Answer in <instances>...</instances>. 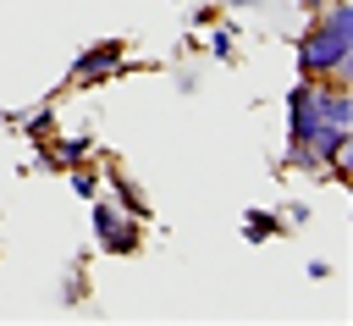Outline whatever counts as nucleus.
<instances>
[{"instance_id": "nucleus-2", "label": "nucleus", "mask_w": 353, "mask_h": 326, "mask_svg": "<svg viewBox=\"0 0 353 326\" xmlns=\"http://www.w3.org/2000/svg\"><path fill=\"white\" fill-rule=\"evenodd\" d=\"M88 227H94V243H99L105 254H138V249H143V227H149V221H138V215L116 210V199L99 188V193L88 199Z\"/></svg>"}, {"instance_id": "nucleus-4", "label": "nucleus", "mask_w": 353, "mask_h": 326, "mask_svg": "<svg viewBox=\"0 0 353 326\" xmlns=\"http://www.w3.org/2000/svg\"><path fill=\"white\" fill-rule=\"evenodd\" d=\"M320 99H314V77H298L287 88V144H309L314 127H320Z\"/></svg>"}, {"instance_id": "nucleus-12", "label": "nucleus", "mask_w": 353, "mask_h": 326, "mask_svg": "<svg viewBox=\"0 0 353 326\" xmlns=\"http://www.w3.org/2000/svg\"><path fill=\"white\" fill-rule=\"evenodd\" d=\"M199 83H204V77H199L193 66H176V72H171V88H176V94H199Z\"/></svg>"}, {"instance_id": "nucleus-10", "label": "nucleus", "mask_w": 353, "mask_h": 326, "mask_svg": "<svg viewBox=\"0 0 353 326\" xmlns=\"http://www.w3.org/2000/svg\"><path fill=\"white\" fill-rule=\"evenodd\" d=\"M193 11H188V28H210V22H221V6L215 0H188Z\"/></svg>"}, {"instance_id": "nucleus-13", "label": "nucleus", "mask_w": 353, "mask_h": 326, "mask_svg": "<svg viewBox=\"0 0 353 326\" xmlns=\"http://www.w3.org/2000/svg\"><path fill=\"white\" fill-rule=\"evenodd\" d=\"M303 276H309V282H331V260H325V254L303 260Z\"/></svg>"}, {"instance_id": "nucleus-5", "label": "nucleus", "mask_w": 353, "mask_h": 326, "mask_svg": "<svg viewBox=\"0 0 353 326\" xmlns=\"http://www.w3.org/2000/svg\"><path fill=\"white\" fill-rule=\"evenodd\" d=\"M99 188L116 199V210H127V215H138V221H149V188L121 166V160H105V171H99Z\"/></svg>"}, {"instance_id": "nucleus-11", "label": "nucleus", "mask_w": 353, "mask_h": 326, "mask_svg": "<svg viewBox=\"0 0 353 326\" xmlns=\"http://www.w3.org/2000/svg\"><path fill=\"white\" fill-rule=\"evenodd\" d=\"M309 215H314V204H309V199H287V204H281V221H287V227H303Z\"/></svg>"}, {"instance_id": "nucleus-1", "label": "nucleus", "mask_w": 353, "mask_h": 326, "mask_svg": "<svg viewBox=\"0 0 353 326\" xmlns=\"http://www.w3.org/2000/svg\"><path fill=\"white\" fill-rule=\"evenodd\" d=\"M292 55H298V77H347V66H353V0H331L325 11L303 17Z\"/></svg>"}, {"instance_id": "nucleus-3", "label": "nucleus", "mask_w": 353, "mask_h": 326, "mask_svg": "<svg viewBox=\"0 0 353 326\" xmlns=\"http://www.w3.org/2000/svg\"><path fill=\"white\" fill-rule=\"evenodd\" d=\"M116 72H132V55H127V44H121V39H94V44H83V50L72 55V66H66V83L88 88V83H105V77H116Z\"/></svg>"}, {"instance_id": "nucleus-14", "label": "nucleus", "mask_w": 353, "mask_h": 326, "mask_svg": "<svg viewBox=\"0 0 353 326\" xmlns=\"http://www.w3.org/2000/svg\"><path fill=\"white\" fill-rule=\"evenodd\" d=\"M325 6H331V0H298V11H303V17H314V11H325Z\"/></svg>"}, {"instance_id": "nucleus-9", "label": "nucleus", "mask_w": 353, "mask_h": 326, "mask_svg": "<svg viewBox=\"0 0 353 326\" xmlns=\"http://www.w3.org/2000/svg\"><path fill=\"white\" fill-rule=\"evenodd\" d=\"M61 177L72 182V193H77V199H94V193H99V171H94L88 160H83V166H66Z\"/></svg>"}, {"instance_id": "nucleus-8", "label": "nucleus", "mask_w": 353, "mask_h": 326, "mask_svg": "<svg viewBox=\"0 0 353 326\" xmlns=\"http://www.w3.org/2000/svg\"><path fill=\"white\" fill-rule=\"evenodd\" d=\"M61 304H88V260H72L66 276H61Z\"/></svg>"}, {"instance_id": "nucleus-15", "label": "nucleus", "mask_w": 353, "mask_h": 326, "mask_svg": "<svg viewBox=\"0 0 353 326\" xmlns=\"http://www.w3.org/2000/svg\"><path fill=\"white\" fill-rule=\"evenodd\" d=\"M176 6H182V0H176Z\"/></svg>"}, {"instance_id": "nucleus-7", "label": "nucleus", "mask_w": 353, "mask_h": 326, "mask_svg": "<svg viewBox=\"0 0 353 326\" xmlns=\"http://www.w3.org/2000/svg\"><path fill=\"white\" fill-rule=\"evenodd\" d=\"M204 33H210V39H204L210 61H237V22H210Z\"/></svg>"}, {"instance_id": "nucleus-6", "label": "nucleus", "mask_w": 353, "mask_h": 326, "mask_svg": "<svg viewBox=\"0 0 353 326\" xmlns=\"http://www.w3.org/2000/svg\"><path fill=\"white\" fill-rule=\"evenodd\" d=\"M287 232V221H281V210H243V243H270V238H281Z\"/></svg>"}]
</instances>
